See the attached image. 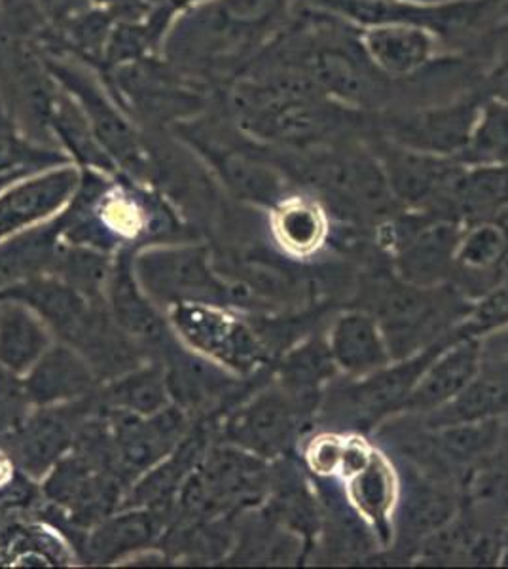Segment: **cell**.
Wrapping results in <instances>:
<instances>
[{
	"label": "cell",
	"mask_w": 508,
	"mask_h": 569,
	"mask_svg": "<svg viewBox=\"0 0 508 569\" xmlns=\"http://www.w3.org/2000/svg\"><path fill=\"white\" fill-rule=\"evenodd\" d=\"M64 440H67V433L61 423L56 421L37 423L23 440V458L27 466L32 469L44 467L56 453L61 452Z\"/></svg>",
	"instance_id": "obj_24"
},
{
	"label": "cell",
	"mask_w": 508,
	"mask_h": 569,
	"mask_svg": "<svg viewBox=\"0 0 508 569\" xmlns=\"http://www.w3.org/2000/svg\"><path fill=\"white\" fill-rule=\"evenodd\" d=\"M91 386V372L80 357L69 348L46 351L29 370L23 383L27 399L37 405L64 401L84 393Z\"/></svg>",
	"instance_id": "obj_10"
},
{
	"label": "cell",
	"mask_w": 508,
	"mask_h": 569,
	"mask_svg": "<svg viewBox=\"0 0 508 569\" xmlns=\"http://www.w3.org/2000/svg\"><path fill=\"white\" fill-rule=\"evenodd\" d=\"M482 101L477 96L446 103L419 104L387 114L389 141L424 154L459 156L469 142Z\"/></svg>",
	"instance_id": "obj_3"
},
{
	"label": "cell",
	"mask_w": 508,
	"mask_h": 569,
	"mask_svg": "<svg viewBox=\"0 0 508 569\" xmlns=\"http://www.w3.org/2000/svg\"><path fill=\"white\" fill-rule=\"evenodd\" d=\"M295 429V416L279 395H265L230 423V435L245 447L271 453L283 447Z\"/></svg>",
	"instance_id": "obj_14"
},
{
	"label": "cell",
	"mask_w": 508,
	"mask_h": 569,
	"mask_svg": "<svg viewBox=\"0 0 508 569\" xmlns=\"http://www.w3.org/2000/svg\"><path fill=\"white\" fill-rule=\"evenodd\" d=\"M416 2H442V0H416Z\"/></svg>",
	"instance_id": "obj_34"
},
{
	"label": "cell",
	"mask_w": 508,
	"mask_h": 569,
	"mask_svg": "<svg viewBox=\"0 0 508 569\" xmlns=\"http://www.w3.org/2000/svg\"><path fill=\"white\" fill-rule=\"evenodd\" d=\"M359 40L372 66L391 80L414 77L431 66L440 42L437 34L418 26L365 27L359 29Z\"/></svg>",
	"instance_id": "obj_6"
},
{
	"label": "cell",
	"mask_w": 508,
	"mask_h": 569,
	"mask_svg": "<svg viewBox=\"0 0 508 569\" xmlns=\"http://www.w3.org/2000/svg\"><path fill=\"white\" fill-rule=\"evenodd\" d=\"M355 499L359 501L365 511L370 512L372 517H378L386 511L391 498V482L387 472L378 463H370L357 472V479L353 482Z\"/></svg>",
	"instance_id": "obj_25"
},
{
	"label": "cell",
	"mask_w": 508,
	"mask_h": 569,
	"mask_svg": "<svg viewBox=\"0 0 508 569\" xmlns=\"http://www.w3.org/2000/svg\"><path fill=\"white\" fill-rule=\"evenodd\" d=\"M50 131L64 149L69 150L84 169H99L104 173L114 171V162L99 144L84 112L77 101L59 86L58 98L53 101Z\"/></svg>",
	"instance_id": "obj_15"
},
{
	"label": "cell",
	"mask_w": 508,
	"mask_h": 569,
	"mask_svg": "<svg viewBox=\"0 0 508 569\" xmlns=\"http://www.w3.org/2000/svg\"><path fill=\"white\" fill-rule=\"evenodd\" d=\"M505 16L508 18V0L505 2Z\"/></svg>",
	"instance_id": "obj_35"
},
{
	"label": "cell",
	"mask_w": 508,
	"mask_h": 569,
	"mask_svg": "<svg viewBox=\"0 0 508 569\" xmlns=\"http://www.w3.org/2000/svg\"><path fill=\"white\" fill-rule=\"evenodd\" d=\"M502 318H508V287L489 298L480 311V321H497Z\"/></svg>",
	"instance_id": "obj_31"
},
{
	"label": "cell",
	"mask_w": 508,
	"mask_h": 569,
	"mask_svg": "<svg viewBox=\"0 0 508 569\" xmlns=\"http://www.w3.org/2000/svg\"><path fill=\"white\" fill-rule=\"evenodd\" d=\"M147 291L166 300L198 302V298L217 295V281L209 272L206 254L200 249L185 247L175 251L147 252L137 262Z\"/></svg>",
	"instance_id": "obj_5"
},
{
	"label": "cell",
	"mask_w": 508,
	"mask_h": 569,
	"mask_svg": "<svg viewBox=\"0 0 508 569\" xmlns=\"http://www.w3.org/2000/svg\"><path fill=\"white\" fill-rule=\"evenodd\" d=\"M112 401L131 412L152 416L160 412L168 402L166 380L158 370H142L117 383L110 391Z\"/></svg>",
	"instance_id": "obj_20"
},
{
	"label": "cell",
	"mask_w": 508,
	"mask_h": 569,
	"mask_svg": "<svg viewBox=\"0 0 508 569\" xmlns=\"http://www.w3.org/2000/svg\"><path fill=\"white\" fill-rule=\"evenodd\" d=\"M152 536V520L145 517H126L110 522L97 531L91 549L99 558L117 557L118 552L131 549Z\"/></svg>",
	"instance_id": "obj_22"
},
{
	"label": "cell",
	"mask_w": 508,
	"mask_h": 569,
	"mask_svg": "<svg viewBox=\"0 0 508 569\" xmlns=\"http://www.w3.org/2000/svg\"><path fill=\"white\" fill-rule=\"evenodd\" d=\"M277 230L287 246L306 251L321 240V213L303 201H290L279 213Z\"/></svg>",
	"instance_id": "obj_21"
},
{
	"label": "cell",
	"mask_w": 508,
	"mask_h": 569,
	"mask_svg": "<svg viewBox=\"0 0 508 569\" xmlns=\"http://www.w3.org/2000/svg\"><path fill=\"white\" fill-rule=\"evenodd\" d=\"M110 300L114 318L122 329L129 335L147 338V340H160L166 335V327L160 321V316L150 306L149 300L142 297L139 287L133 279V266L129 262L128 254H122L118 260L117 270L110 281Z\"/></svg>",
	"instance_id": "obj_16"
},
{
	"label": "cell",
	"mask_w": 508,
	"mask_h": 569,
	"mask_svg": "<svg viewBox=\"0 0 508 569\" xmlns=\"http://www.w3.org/2000/svg\"><path fill=\"white\" fill-rule=\"evenodd\" d=\"M450 429L446 431L445 447L448 452L454 456H472L480 452L491 440V427L484 421H470V423H457V426H448Z\"/></svg>",
	"instance_id": "obj_27"
},
{
	"label": "cell",
	"mask_w": 508,
	"mask_h": 569,
	"mask_svg": "<svg viewBox=\"0 0 508 569\" xmlns=\"http://www.w3.org/2000/svg\"><path fill=\"white\" fill-rule=\"evenodd\" d=\"M384 171L391 194L399 200L419 203L432 196L454 194L461 171L457 163L448 162L445 156L424 154L402 149L399 144H387L384 149Z\"/></svg>",
	"instance_id": "obj_8"
},
{
	"label": "cell",
	"mask_w": 508,
	"mask_h": 569,
	"mask_svg": "<svg viewBox=\"0 0 508 569\" xmlns=\"http://www.w3.org/2000/svg\"><path fill=\"white\" fill-rule=\"evenodd\" d=\"M480 346L465 342L427 365L405 405L416 410H438L454 401L480 370Z\"/></svg>",
	"instance_id": "obj_9"
},
{
	"label": "cell",
	"mask_w": 508,
	"mask_h": 569,
	"mask_svg": "<svg viewBox=\"0 0 508 569\" xmlns=\"http://www.w3.org/2000/svg\"><path fill=\"white\" fill-rule=\"evenodd\" d=\"M93 8L90 0H32V10L40 21V39L63 31L78 16Z\"/></svg>",
	"instance_id": "obj_26"
},
{
	"label": "cell",
	"mask_w": 508,
	"mask_h": 569,
	"mask_svg": "<svg viewBox=\"0 0 508 569\" xmlns=\"http://www.w3.org/2000/svg\"><path fill=\"white\" fill-rule=\"evenodd\" d=\"M90 2L96 8H114L122 0H90Z\"/></svg>",
	"instance_id": "obj_33"
},
{
	"label": "cell",
	"mask_w": 508,
	"mask_h": 569,
	"mask_svg": "<svg viewBox=\"0 0 508 569\" xmlns=\"http://www.w3.org/2000/svg\"><path fill=\"white\" fill-rule=\"evenodd\" d=\"M80 179L77 169L56 168L0 194V240L63 208L80 187Z\"/></svg>",
	"instance_id": "obj_7"
},
{
	"label": "cell",
	"mask_w": 508,
	"mask_h": 569,
	"mask_svg": "<svg viewBox=\"0 0 508 569\" xmlns=\"http://www.w3.org/2000/svg\"><path fill=\"white\" fill-rule=\"evenodd\" d=\"M23 177H27V173H7V176H0V190H4L10 182L21 181Z\"/></svg>",
	"instance_id": "obj_32"
},
{
	"label": "cell",
	"mask_w": 508,
	"mask_h": 569,
	"mask_svg": "<svg viewBox=\"0 0 508 569\" xmlns=\"http://www.w3.org/2000/svg\"><path fill=\"white\" fill-rule=\"evenodd\" d=\"M69 162L58 150L46 149L21 131L4 103L0 101V176L37 173L40 169L58 168Z\"/></svg>",
	"instance_id": "obj_18"
},
{
	"label": "cell",
	"mask_w": 508,
	"mask_h": 569,
	"mask_svg": "<svg viewBox=\"0 0 508 569\" xmlns=\"http://www.w3.org/2000/svg\"><path fill=\"white\" fill-rule=\"evenodd\" d=\"M341 458H343V447L336 445V442H330V440L319 442L316 448V453L311 456L313 466L325 472L332 471V469L340 466Z\"/></svg>",
	"instance_id": "obj_30"
},
{
	"label": "cell",
	"mask_w": 508,
	"mask_h": 569,
	"mask_svg": "<svg viewBox=\"0 0 508 569\" xmlns=\"http://www.w3.org/2000/svg\"><path fill=\"white\" fill-rule=\"evenodd\" d=\"M330 356L351 375H368L389 361L378 325L365 313H348L338 319L330 335Z\"/></svg>",
	"instance_id": "obj_12"
},
{
	"label": "cell",
	"mask_w": 508,
	"mask_h": 569,
	"mask_svg": "<svg viewBox=\"0 0 508 569\" xmlns=\"http://www.w3.org/2000/svg\"><path fill=\"white\" fill-rule=\"evenodd\" d=\"M486 96L508 103V48L497 58L486 77Z\"/></svg>",
	"instance_id": "obj_29"
},
{
	"label": "cell",
	"mask_w": 508,
	"mask_h": 569,
	"mask_svg": "<svg viewBox=\"0 0 508 569\" xmlns=\"http://www.w3.org/2000/svg\"><path fill=\"white\" fill-rule=\"evenodd\" d=\"M494 0H300V4L330 13L349 26H418L438 39L467 33L482 20Z\"/></svg>",
	"instance_id": "obj_2"
},
{
	"label": "cell",
	"mask_w": 508,
	"mask_h": 569,
	"mask_svg": "<svg viewBox=\"0 0 508 569\" xmlns=\"http://www.w3.org/2000/svg\"><path fill=\"white\" fill-rule=\"evenodd\" d=\"M171 318L193 348L230 367L247 369L258 359L257 342L252 340L251 332L219 311L200 302H179Z\"/></svg>",
	"instance_id": "obj_4"
},
{
	"label": "cell",
	"mask_w": 508,
	"mask_h": 569,
	"mask_svg": "<svg viewBox=\"0 0 508 569\" xmlns=\"http://www.w3.org/2000/svg\"><path fill=\"white\" fill-rule=\"evenodd\" d=\"M457 160L472 168L508 166V103L482 101L472 136Z\"/></svg>",
	"instance_id": "obj_17"
},
{
	"label": "cell",
	"mask_w": 508,
	"mask_h": 569,
	"mask_svg": "<svg viewBox=\"0 0 508 569\" xmlns=\"http://www.w3.org/2000/svg\"><path fill=\"white\" fill-rule=\"evenodd\" d=\"M427 362L429 357H421L397 369L373 376L349 391L351 401L365 412H376V410H384L397 402L406 401L414 386L418 383L419 376L427 369Z\"/></svg>",
	"instance_id": "obj_19"
},
{
	"label": "cell",
	"mask_w": 508,
	"mask_h": 569,
	"mask_svg": "<svg viewBox=\"0 0 508 569\" xmlns=\"http://www.w3.org/2000/svg\"><path fill=\"white\" fill-rule=\"evenodd\" d=\"M330 362H335L330 353L325 357L322 351L302 350L290 359L287 375L295 386L306 388L322 378V375L329 369Z\"/></svg>",
	"instance_id": "obj_28"
},
{
	"label": "cell",
	"mask_w": 508,
	"mask_h": 569,
	"mask_svg": "<svg viewBox=\"0 0 508 569\" xmlns=\"http://www.w3.org/2000/svg\"><path fill=\"white\" fill-rule=\"evenodd\" d=\"M502 412H508V362L480 367L475 380L454 401L438 408L435 421L457 426L489 420Z\"/></svg>",
	"instance_id": "obj_11"
},
{
	"label": "cell",
	"mask_w": 508,
	"mask_h": 569,
	"mask_svg": "<svg viewBox=\"0 0 508 569\" xmlns=\"http://www.w3.org/2000/svg\"><path fill=\"white\" fill-rule=\"evenodd\" d=\"M40 52L46 69L77 101L90 123L93 136L114 166H120L133 176L147 173L149 163L142 149L141 137L128 118L123 117V110L118 109L117 101H112L109 93L103 90V86L99 84L80 63H71L69 56L50 52L44 48H40Z\"/></svg>",
	"instance_id": "obj_1"
},
{
	"label": "cell",
	"mask_w": 508,
	"mask_h": 569,
	"mask_svg": "<svg viewBox=\"0 0 508 569\" xmlns=\"http://www.w3.org/2000/svg\"><path fill=\"white\" fill-rule=\"evenodd\" d=\"M507 232L496 224L472 228L459 249V259L470 268H488L502 259L507 251Z\"/></svg>",
	"instance_id": "obj_23"
},
{
	"label": "cell",
	"mask_w": 508,
	"mask_h": 569,
	"mask_svg": "<svg viewBox=\"0 0 508 569\" xmlns=\"http://www.w3.org/2000/svg\"><path fill=\"white\" fill-rule=\"evenodd\" d=\"M0 302V362L13 375H23L48 351V335L26 305Z\"/></svg>",
	"instance_id": "obj_13"
}]
</instances>
